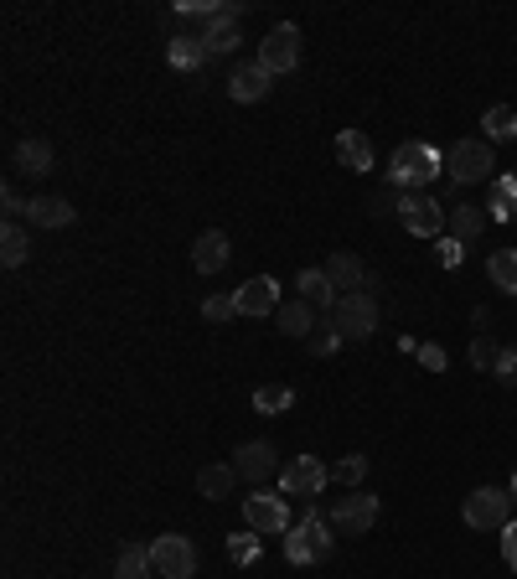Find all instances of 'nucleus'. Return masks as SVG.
<instances>
[{
    "instance_id": "nucleus-29",
    "label": "nucleus",
    "mask_w": 517,
    "mask_h": 579,
    "mask_svg": "<svg viewBox=\"0 0 517 579\" xmlns=\"http://www.w3.org/2000/svg\"><path fill=\"white\" fill-rule=\"evenodd\" d=\"M486 140L492 145H507V140H517V109H507V104H497V109H486Z\"/></svg>"
},
{
    "instance_id": "nucleus-18",
    "label": "nucleus",
    "mask_w": 517,
    "mask_h": 579,
    "mask_svg": "<svg viewBox=\"0 0 517 579\" xmlns=\"http://www.w3.org/2000/svg\"><path fill=\"white\" fill-rule=\"evenodd\" d=\"M295 290H300V300H311V306H321L326 316L337 311V300H342V295H337V285L326 280V269H300Z\"/></svg>"
},
{
    "instance_id": "nucleus-3",
    "label": "nucleus",
    "mask_w": 517,
    "mask_h": 579,
    "mask_svg": "<svg viewBox=\"0 0 517 579\" xmlns=\"http://www.w3.org/2000/svg\"><path fill=\"white\" fill-rule=\"evenodd\" d=\"M492 166H497V156H492V140H455L450 145V156H445V171H450V181L455 187H476V181H492Z\"/></svg>"
},
{
    "instance_id": "nucleus-10",
    "label": "nucleus",
    "mask_w": 517,
    "mask_h": 579,
    "mask_svg": "<svg viewBox=\"0 0 517 579\" xmlns=\"http://www.w3.org/2000/svg\"><path fill=\"white\" fill-rule=\"evenodd\" d=\"M466 523L471 528H507L512 523V492H497V486H476L466 497Z\"/></svg>"
},
{
    "instance_id": "nucleus-14",
    "label": "nucleus",
    "mask_w": 517,
    "mask_h": 579,
    "mask_svg": "<svg viewBox=\"0 0 517 579\" xmlns=\"http://www.w3.org/2000/svg\"><path fill=\"white\" fill-rule=\"evenodd\" d=\"M269 83H275V73H269L259 57H254V63H238V68H233L228 94H233V104H259V99L269 94Z\"/></svg>"
},
{
    "instance_id": "nucleus-32",
    "label": "nucleus",
    "mask_w": 517,
    "mask_h": 579,
    "mask_svg": "<svg viewBox=\"0 0 517 579\" xmlns=\"http://www.w3.org/2000/svg\"><path fill=\"white\" fill-rule=\"evenodd\" d=\"M497 357H502L497 337H492V331H476V337H471V368L492 373V368H497Z\"/></svg>"
},
{
    "instance_id": "nucleus-28",
    "label": "nucleus",
    "mask_w": 517,
    "mask_h": 579,
    "mask_svg": "<svg viewBox=\"0 0 517 579\" xmlns=\"http://www.w3.org/2000/svg\"><path fill=\"white\" fill-rule=\"evenodd\" d=\"M16 166L32 171V176H47L52 171V145L47 140H21L16 145Z\"/></svg>"
},
{
    "instance_id": "nucleus-5",
    "label": "nucleus",
    "mask_w": 517,
    "mask_h": 579,
    "mask_svg": "<svg viewBox=\"0 0 517 579\" xmlns=\"http://www.w3.org/2000/svg\"><path fill=\"white\" fill-rule=\"evenodd\" d=\"M243 528L249 533H290L295 523H290V507H285V497L280 492H254V497H243Z\"/></svg>"
},
{
    "instance_id": "nucleus-40",
    "label": "nucleus",
    "mask_w": 517,
    "mask_h": 579,
    "mask_svg": "<svg viewBox=\"0 0 517 579\" xmlns=\"http://www.w3.org/2000/svg\"><path fill=\"white\" fill-rule=\"evenodd\" d=\"M502 383H517V347H507L502 357H497V368H492Z\"/></svg>"
},
{
    "instance_id": "nucleus-25",
    "label": "nucleus",
    "mask_w": 517,
    "mask_h": 579,
    "mask_svg": "<svg viewBox=\"0 0 517 579\" xmlns=\"http://www.w3.org/2000/svg\"><path fill=\"white\" fill-rule=\"evenodd\" d=\"M166 57H171V68H181V73H197L212 52H207V42H202V37H171Z\"/></svg>"
},
{
    "instance_id": "nucleus-37",
    "label": "nucleus",
    "mask_w": 517,
    "mask_h": 579,
    "mask_svg": "<svg viewBox=\"0 0 517 579\" xmlns=\"http://www.w3.org/2000/svg\"><path fill=\"white\" fill-rule=\"evenodd\" d=\"M306 347H311V357H331V352L342 347V337L326 326V331H311V337H306Z\"/></svg>"
},
{
    "instance_id": "nucleus-36",
    "label": "nucleus",
    "mask_w": 517,
    "mask_h": 579,
    "mask_svg": "<svg viewBox=\"0 0 517 579\" xmlns=\"http://www.w3.org/2000/svg\"><path fill=\"white\" fill-rule=\"evenodd\" d=\"M435 259H440L445 269H461V264H466V243H461V238H450V233L435 238Z\"/></svg>"
},
{
    "instance_id": "nucleus-9",
    "label": "nucleus",
    "mask_w": 517,
    "mask_h": 579,
    "mask_svg": "<svg viewBox=\"0 0 517 579\" xmlns=\"http://www.w3.org/2000/svg\"><path fill=\"white\" fill-rule=\"evenodd\" d=\"M326 481H331V466H321V455H295L280 471V497H321Z\"/></svg>"
},
{
    "instance_id": "nucleus-20",
    "label": "nucleus",
    "mask_w": 517,
    "mask_h": 579,
    "mask_svg": "<svg viewBox=\"0 0 517 579\" xmlns=\"http://www.w3.org/2000/svg\"><path fill=\"white\" fill-rule=\"evenodd\" d=\"M202 42H207V52H212V57L233 52V47H238V11L228 6V11L212 16V21H207V32H202Z\"/></svg>"
},
{
    "instance_id": "nucleus-6",
    "label": "nucleus",
    "mask_w": 517,
    "mask_h": 579,
    "mask_svg": "<svg viewBox=\"0 0 517 579\" xmlns=\"http://www.w3.org/2000/svg\"><path fill=\"white\" fill-rule=\"evenodd\" d=\"M399 223H404V233H414V238H440L445 223H450V207H440L435 197L404 192V197H399Z\"/></svg>"
},
{
    "instance_id": "nucleus-24",
    "label": "nucleus",
    "mask_w": 517,
    "mask_h": 579,
    "mask_svg": "<svg viewBox=\"0 0 517 579\" xmlns=\"http://www.w3.org/2000/svg\"><path fill=\"white\" fill-rule=\"evenodd\" d=\"M150 574H156V559H150L145 543H125V548H119L114 579H150Z\"/></svg>"
},
{
    "instance_id": "nucleus-31",
    "label": "nucleus",
    "mask_w": 517,
    "mask_h": 579,
    "mask_svg": "<svg viewBox=\"0 0 517 579\" xmlns=\"http://www.w3.org/2000/svg\"><path fill=\"white\" fill-rule=\"evenodd\" d=\"M295 404V388L290 383H264V388H254V409L259 414H285Z\"/></svg>"
},
{
    "instance_id": "nucleus-23",
    "label": "nucleus",
    "mask_w": 517,
    "mask_h": 579,
    "mask_svg": "<svg viewBox=\"0 0 517 579\" xmlns=\"http://www.w3.org/2000/svg\"><path fill=\"white\" fill-rule=\"evenodd\" d=\"M197 492H202L207 502L233 497V492H238V471H233V466H202V471H197Z\"/></svg>"
},
{
    "instance_id": "nucleus-30",
    "label": "nucleus",
    "mask_w": 517,
    "mask_h": 579,
    "mask_svg": "<svg viewBox=\"0 0 517 579\" xmlns=\"http://www.w3.org/2000/svg\"><path fill=\"white\" fill-rule=\"evenodd\" d=\"M486 274H492V285L517 295V249H497L492 259H486Z\"/></svg>"
},
{
    "instance_id": "nucleus-19",
    "label": "nucleus",
    "mask_w": 517,
    "mask_h": 579,
    "mask_svg": "<svg viewBox=\"0 0 517 579\" xmlns=\"http://www.w3.org/2000/svg\"><path fill=\"white\" fill-rule=\"evenodd\" d=\"M26 218H32V228H68L78 212H73V202H63V197H32V207H26Z\"/></svg>"
},
{
    "instance_id": "nucleus-21",
    "label": "nucleus",
    "mask_w": 517,
    "mask_h": 579,
    "mask_svg": "<svg viewBox=\"0 0 517 579\" xmlns=\"http://www.w3.org/2000/svg\"><path fill=\"white\" fill-rule=\"evenodd\" d=\"M337 161L347 171H373V140L362 135V130H342L337 135Z\"/></svg>"
},
{
    "instance_id": "nucleus-26",
    "label": "nucleus",
    "mask_w": 517,
    "mask_h": 579,
    "mask_svg": "<svg viewBox=\"0 0 517 579\" xmlns=\"http://www.w3.org/2000/svg\"><path fill=\"white\" fill-rule=\"evenodd\" d=\"M481 228H486V207H476V202H455V207H450V238L471 243Z\"/></svg>"
},
{
    "instance_id": "nucleus-38",
    "label": "nucleus",
    "mask_w": 517,
    "mask_h": 579,
    "mask_svg": "<svg viewBox=\"0 0 517 579\" xmlns=\"http://www.w3.org/2000/svg\"><path fill=\"white\" fill-rule=\"evenodd\" d=\"M419 362H424L430 373H445V368H450V357H445L440 342H419Z\"/></svg>"
},
{
    "instance_id": "nucleus-22",
    "label": "nucleus",
    "mask_w": 517,
    "mask_h": 579,
    "mask_svg": "<svg viewBox=\"0 0 517 579\" xmlns=\"http://www.w3.org/2000/svg\"><path fill=\"white\" fill-rule=\"evenodd\" d=\"M280 316V331H285V337H311V331H316V306H311V300H285V306L275 311Z\"/></svg>"
},
{
    "instance_id": "nucleus-15",
    "label": "nucleus",
    "mask_w": 517,
    "mask_h": 579,
    "mask_svg": "<svg viewBox=\"0 0 517 579\" xmlns=\"http://www.w3.org/2000/svg\"><path fill=\"white\" fill-rule=\"evenodd\" d=\"M192 264H197V274H223V269H228V238H223L218 228L197 233V243H192Z\"/></svg>"
},
{
    "instance_id": "nucleus-35",
    "label": "nucleus",
    "mask_w": 517,
    "mask_h": 579,
    "mask_svg": "<svg viewBox=\"0 0 517 579\" xmlns=\"http://www.w3.org/2000/svg\"><path fill=\"white\" fill-rule=\"evenodd\" d=\"M233 316H238V300H233V295H207V300H202V321L223 326V321H233Z\"/></svg>"
},
{
    "instance_id": "nucleus-16",
    "label": "nucleus",
    "mask_w": 517,
    "mask_h": 579,
    "mask_svg": "<svg viewBox=\"0 0 517 579\" xmlns=\"http://www.w3.org/2000/svg\"><path fill=\"white\" fill-rule=\"evenodd\" d=\"M486 218L512 223L517 218V176H492L486 181Z\"/></svg>"
},
{
    "instance_id": "nucleus-7",
    "label": "nucleus",
    "mask_w": 517,
    "mask_h": 579,
    "mask_svg": "<svg viewBox=\"0 0 517 579\" xmlns=\"http://www.w3.org/2000/svg\"><path fill=\"white\" fill-rule=\"evenodd\" d=\"M150 559H156L161 579H192L197 574V548H192V538H181V533H161L156 543H150Z\"/></svg>"
},
{
    "instance_id": "nucleus-12",
    "label": "nucleus",
    "mask_w": 517,
    "mask_h": 579,
    "mask_svg": "<svg viewBox=\"0 0 517 579\" xmlns=\"http://www.w3.org/2000/svg\"><path fill=\"white\" fill-rule=\"evenodd\" d=\"M238 300V316H275L280 311V285L269 280V274H254V280H243L233 290Z\"/></svg>"
},
{
    "instance_id": "nucleus-39",
    "label": "nucleus",
    "mask_w": 517,
    "mask_h": 579,
    "mask_svg": "<svg viewBox=\"0 0 517 579\" xmlns=\"http://www.w3.org/2000/svg\"><path fill=\"white\" fill-rule=\"evenodd\" d=\"M502 559H507V569L517 574V517H512V523L502 528Z\"/></svg>"
},
{
    "instance_id": "nucleus-4",
    "label": "nucleus",
    "mask_w": 517,
    "mask_h": 579,
    "mask_svg": "<svg viewBox=\"0 0 517 579\" xmlns=\"http://www.w3.org/2000/svg\"><path fill=\"white\" fill-rule=\"evenodd\" d=\"M331 331H337L342 342H368L378 331V300L362 290V295H342L337 311H331Z\"/></svg>"
},
{
    "instance_id": "nucleus-11",
    "label": "nucleus",
    "mask_w": 517,
    "mask_h": 579,
    "mask_svg": "<svg viewBox=\"0 0 517 579\" xmlns=\"http://www.w3.org/2000/svg\"><path fill=\"white\" fill-rule=\"evenodd\" d=\"M373 523H378V497H368V492H352L331 507V528L347 533V538H362Z\"/></svg>"
},
{
    "instance_id": "nucleus-17",
    "label": "nucleus",
    "mask_w": 517,
    "mask_h": 579,
    "mask_svg": "<svg viewBox=\"0 0 517 579\" xmlns=\"http://www.w3.org/2000/svg\"><path fill=\"white\" fill-rule=\"evenodd\" d=\"M326 280L337 285V295H362V285H368V269H362V259H352V254H331V259H326Z\"/></svg>"
},
{
    "instance_id": "nucleus-33",
    "label": "nucleus",
    "mask_w": 517,
    "mask_h": 579,
    "mask_svg": "<svg viewBox=\"0 0 517 579\" xmlns=\"http://www.w3.org/2000/svg\"><path fill=\"white\" fill-rule=\"evenodd\" d=\"M223 548H228V559H233V564H254L264 543H259V533H249V528H243V533H233Z\"/></svg>"
},
{
    "instance_id": "nucleus-8",
    "label": "nucleus",
    "mask_w": 517,
    "mask_h": 579,
    "mask_svg": "<svg viewBox=\"0 0 517 579\" xmlns=\"http://www.w3.org/2000/svg\"><path fill=\"white\" fill-rule=\"evenodd\" d=\"M259 63L269 68V73H290L295 63H300V26L295 21H280V26H269V37L259 42Z\"/></svg>"
},
{
    "instance_id": "nucleus-13",
    "label": "nucleus",
    "mask_w": 517,
    "mask_h": 579,
    "mask_svg": "<svg viewBox=\"0 0 517 579\" xmlns=\"http://www.w3.org/2000/svg\"><path fill=\"white\" fill-rule=\"evenodd\" d=\"M233 471H238L243 481H264V476H275V471H280V450L269 445V440H249V445H238Z\"/></svg>"
},
{
    "instance_id": "nucleus-1",
    "label": "nucleus",
    "mask_w": 517,
    "mask_h": 579,
    "mask_svg": "<svg viewBox=\"0 0 517 579\" xmlns=\"http://www.w3.org/2000/svg\"><path fill=\"white\" fill-rule=\"evenodd\" d=\"M440 171H445V156L435 145H424V140H404L399 150H393V161H388V176H393V187H399V192L430 187Z\"/></svg>"
},
{
    "instance_id": "nucleus-42",
    "label": "nucleus",
    "mask_w": 517,
    "mask_h": 579,
    "mask_svg": "<svg viewBox=\"0 0 517 579\" xmlns=\"http://www.w3.org/2000/svg\"><path fill=\"white\" fill-rule=\"evenodd\" d=\"M512 502H517V471H512Z\"/></svg>"
},
{
    "instance_id": "nucleus-41",
    "label": "nucleus",
    "mask_w": 517,
    "mask_h": 579,
    "mask_svg": "<svg viewBox=\"0 0 517 579\" xmlns=\"http://www.w3.org/2000/svg\"><path fill=\"white\" fill-rule=\"evenodd\" d=\"M0 202H6V207H0V212H6V223H16V218H26V207H32V202H21L11 187L6 192H0Z\"/></svg>"
},
{
    "instance_id": "nucleus-27",
    "label": "nucleus",
    "mask_w": 517,
    "mask_h": 579,
    "mask_svg": "<svg viewBox=\"0 0 517 579\" xmlns=\"http://www.w3.org/2000/svg\"><path fill=\"white\" fill-rule=\"evenodd\" d=\"M0 259H6V269H16V264L32 259V238H26L21 223H6V233H0Z\"/></svg>"
},
{
    "instance_id": "nucleus-34",
    "label": "nucleus",
    "mask_w": 517,
    "mask_h": 579,
    "mask_svg": "<svg viewBox=\"0 0 517 579\" xmlns=\"http://www.w3.org/2000/svg\"><path fill=\"white\" fill-rule=\"evenodd\" d=\"M362 476H368V455H347V461H337L331 466V481H342V486H362Z\"/></svg>"
},
{
    "instance_id": "nucleus-2",
    "label": "nucleus",
    "mask_w": 517,
    "mask_h": 579,
    "mask_svg": "<svg viewBox=\"0 0 517 579\" xmlns=\"http://www.w3.org/2000/svg\"><path fill=\"white\" fill-rule=\"evenodd\" d=\"M331 548H337V538H331V523L316 507L300 512V523L285 533V559L290 564H321V559H331Z\"/></svg>"
}]
</instances>
